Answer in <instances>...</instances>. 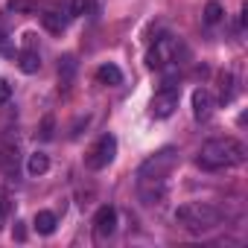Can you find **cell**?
<instances>
[{"instance_id": "6da1fadb", "label": "cell", "mask_w": 248, "mask_h": 248, "mask_svg": "<svg viewBox=\"0 0 248 248\" xmlns=\"http://www.w3.org/2000/svg\"><path fill=\"white\" fill-rule=\"evenodd\" d=\"M245 146L236 138H216L207 140L199 152V167L204 170H222V167H239L245 164Z\"/></svg>"}, {"instance_id": "7a4b0ae2", "label": "cell", "mask_w": 248, "mask_h": 248, "mask_svg": "<svg viewBox=\"0 0 248 248\" xmlns=\"http://www.w3.org/2000/svg\"><path fill=\"white\" fill-rule=\"evenodd\" d=\"M175 222L190 233H202V231H210L222 222V210L216 204H207V202H187L175 210Z\"/></svg>"}, {"instance_id": "3957f363", "label": "cell", "mask_w": 248, "mask_h": 248, "mask_svg": "<svg viewBox=\"0 0 248 248\" xmlns=\"http://www.w3.org/2000/svg\"><path fill=\"white\" fill-rule=\"evenodd\" d=\"M178 164V149L167 146L161 152H155L152 158L143 161V167L138 170V178H167V172Z\"/></svg>"}, {"instance_id": "277c9868", "label": "cell", "mask_w": 248, "mask_h": 248, "mask_svg": "<svg viewBox=\"0 0 248 248\" xmlns=\"http://www.w3.org/2000/svg\"><path fill=\"white\" fill-rule=\"evenodd\" d=\"M178 50H181V44L172 38V35H164V38H158L155 41V47L149 50V56H146V64L155 70H161V67H167V64H172V62H178Z\"/></svg>"}, {"instance_id": "5b68a950", "label": "cell", "mask_w": 248, "mask_h": 248, "mask_svg": "<svg viewBox=\"0 0 248 248\" xmlns=\"http://www.w3.org/2000/svg\"><path fill=\"white\" fill-rule=\"evenodd\" d=\"M114 155H117V138H114V135H102V138L91 146L85 164H88V170H105V167L114 161Z\"/></svg>"}, {"instance_id": "8992f818", "label": "cell", "mask_w": 248, "mask_h": 248, "mask_svg": "<svg viewBox=\"0 0 248 248\" xmlns=\"http://www.w3.org/2000/svg\"><path fill=\"white\" fill-rule=\"evenodd\" d=\"M178 88H161L155 96H152V102H149V111H152V117L155 120H167L175 108H178Z\"/></svg>"}, {"instance_id": "52a82bcc", "label": "cell", "mask_w": 248, "mask_h": 248, "mask_svg": "<svg viewBox=\"0 0 248 248\" xmlns=\"http://www.w3.org/2000/svg\"><path fill=\"white\" fill-rule=\"evenodd\" d=\"M114 228H117V210H114L111 204L99 207L96 216H93V233H96V236H111Z\"/></svg>"}, {"instance_id": "ba28073f", "label": "cell", "mask_w": 248, "mask_h": 248, "mask_svg": "<svg viewBox=\"0 0 248 248\" xmlns=\"http://www.w3.org/2000/svg\"><path fill=\"white\" fill-rule=\"evenodd\" d=\"M210 114H213V96H210V91H204V88L193 91V117L196 120H210Z\"/></svg>"}, {"instance_id": "9c48e42d", "label": "cell", "mask_w": 248, "mask_h": 248, "mask_svg": "<svg viewBox=\"0 0 248 248\" xmlns=\"http://www.w3.org/2000/svg\"><path fill=\"white\" fill-rule=\"evenodd\" d=\"M18 67H21L24 73H38V70H41V56H38V50H35V47H24V50L18 53Z\"/></svg>"}, {"instance_id": "30bf717a", "label": "cell", "mask_w": 248, "mask_h": 248, "mask_svg": "<svg viewBox=\"0 0 248 248\" xmlns=\"http://www.w3.org/2000/svg\"><path fill=\"white\" fill-rule=\"evenodd\" d=\"M0 167H3L6 175H18V149H12V146L0 149Z\"/></svg>"}, {"instance_id": "8fae6325", "label": "cell", "mask_w": 248, "mask_h": 248, "mask_svg": "<svg viewBox=\"0 0 248 248\" xmlns=\"http://www.w3.org/2000/svg\"><path fill=\"white\" fill-rule=\"evenodd\" d=\"M96 79H99L102 85H120V82H123V73H120L117 64H102V67L96 70Z\"/></svg>"}, {"instance_id": "7c38bea8", "label": "cell", "mask_w": 248, "mask_h": 248, "mask_svg": "<svg viewBox=\"0 0 248 248\" xmlns=\"http://www.w3.org/2000/svg\"><path fill=\"white\" fill-rule=\"evenodd\" d=\"M47 170H50V158H47L44 152L30 155V161H27V172H30V175H44Z\"/></svg>"}, {"instance_id": "4fadbf2b", "label": "cell", "mask_w": 248, "mask_h": 248, "mask_svg": "<svg viewBox=\"0 0 248 248\" xmlns=\"http://www.w3.org/2000/svg\"><path fill=\"white\" fill-rule=\"evenodd\" d=\"M35 231L44 233V236H50V233L56 231V216H53L50 210H38V213H35Z\"/></svg>"}, {"instance_id": "5bb4252c", "label": "cell", "mask_w": 248, "mask_h": 248, "mask_svg": "<svg viewBox=\"0 0 248 248\" xmlns=\"http://www.w3.org/2000/svg\"><path fill=\"white\" fill-rule=\"evenodd\" d=\"M41 24H44V30H50V32H64V27H67V21H64L59 12H44V15H41Z\"/></svg>"}, {"instance_id": "9a60e30c", "label": "cell", "mask_w": 248, "mask_h": 248, "mask_svg": "<svg viewBox=\"0 0 248 248\" xmlns=\"http://www.w3.org/2000/svg\"><path fill=\"white\" fill-rule=\"evenodd\" d=\"M222 15H225V9L216 3V0H210V3L204 6V24H210V27H213V24H219V21H222Z\"/></svg>"}, {"instance_id": "2e32d148", "label": "cell", "mask_w": 248, "mask_h": 248, "mask_svg": "<svg viewBox=\"0 0 248 248\" xmlns=\"http://www.w3.org/2000/svg\"><path fill=\"white\" fill-rule=\"evenodd\" d=\"M222 93H219V99L222 102H231V96H233V76L231 73H222Z\"/></svg>"}, {"instance_id": "e0dca14e", "label": "cell", "mask_w": 248, "mask_h": 248, "mask_svg": "<svg viewBox=\"0 0 248 248\" xmlns=\"http://www.w3.org/2000/svg\"><path fill=\"white\" fill-rule=\"evenodd\" d=\"M73 70H76V59H73V56H64V59L59 62V76H62V79H70Z\"/></svg>"}, {"instance_id": "ac0fdd59", "label": "cell", "mask_w": 248, "mask_h": 248, "mask_svg": "<svg viewBox=\"0 0 248 248\" xmlns=\"http://www.w3.org/2000/svg\"><path fill=\"white\" fill-rule=\"evenodd\" d=\"M9 9L12 12H35V3L32 0H9Z\"/></svg>"}, {"instance_id": "d6986e66", "label": "cell", "mask_w": 248, "mask_h": 248, "mask_svg": "<svg viewBox=\"0 0 248 248\" xmlns=\"http://www.w3.org/2000/svg\"><path fill=\"white\" fill-rule=\"evenodd\" d=\"M91 9V0H70V15H85Z\"/></svg>"}, {"instance_id": "ffe728a7", "label": "cell", "mask_w": 248, "mask_h": 248, "mask_svg": "<svg viewBox=\"0 0 248 248\" xmlns=\"http://www.w3.org/2000/svg\"><path fill=\"white\" fill-rule=\"evenodd\" d=\"M9 96H12V85H9L6 79H0V105L9 102Z\"/></svg>"}, {"instance_id": "44dd1931", "label": "cell", "mask_w": 248, "mask_h": 248, "mask_svg": "<svg viewBox=\"0 0 248 248\" xmlns=\"http://www.w3.org/2000/svg\"><path fill=\"white\" fill-rule=\"evenodd\" d=\"M41 138L44 140L53 138V117H44V123H41Z\"/></svg>"}, {"instance_id": "7402d4cb", "label": "cell", "mask_w": 248, "mask_h": 248, "mask_svg": "<svg viewBox=\"0 0 248 248\" xmlns=\"http://www.w3.org/2000/svg\"><path fill=\"white\" fill-rule=\"evenodd\" d=\"M6 213H9V204L0 199V228H3V222H6Z\"/></svg>"}, {"instance_id": "603a6c76", "label": "cell", "mask_w": 248, "mask_h": 248, "mask_svg": "<svg viewBox=\"0 0 248 248\" xmlns=\"http://www.w3.org/2000/svg\"><path fill=\"white\" fill-rule=\"evenodd\" d=\"M24 236H27V231H24V225L18 222V225H15V239H24Z\"/></svg>"}]
</instances>
